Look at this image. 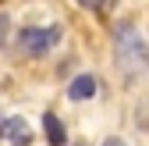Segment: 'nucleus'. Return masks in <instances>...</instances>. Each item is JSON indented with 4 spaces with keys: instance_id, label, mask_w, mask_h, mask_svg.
I'll return each instance as SVG.
<instances>
[{
    "instance_id": "f257e3e1",
    "label": "nucleus",
    "mask_w": 149,
    "mask_h": 146,
    "mask_svg": "<svg viewBox=\"0 0 149 146\" xmlns=\"http://www.w3.org/2000/svg\"><path fill=\"white\" fill-rule=\"evenodd\" d=\"M114 57H117L121 71H128V75H142V71H149V43L142 39L139 29L121 25L117 29V39H114Z\"/></svg>"
},
{
    "instance_id": "f03ea898",
    "label": "nucleus",
    "mask_w": 149,
    "mask_h": 146,
    "mask_svg": "<svg viewBox=\"0 0 149 146\" xmlns=\"http://www.w3.org/2000/svg\"><path fill=\"white\" fill-rule=\"evenodd\" d=\"M57 39H61V25H50V29L43 25V29H22L18 32V43H22L29 53H36V57L46 53V50H53Z\"/></svg>"
},
{
    "instance_id": "7ed1b4c3",
    "label": "nucleus",
    "mask_w": 149,
    "mask_h": 146,
    "mask_svg": "<svg viewBox=\"0 0 149 146\" xmlns=\"http://www.w3.org/2000/svg\"><path fill=\"white\" fill-rule=\"evenodd\" d=\"M4 135H7L14 146H29V142H32V132H29L25 118H7V121H4Z\"/></svg>"
},
{
    "instance_id": "20e7f679",
    "label": "nucleus",
    "mask_w": 149,
    "mask_h": 146,
    "mask_svg": "<svg viewBox=\"0 0 149 146\" xmlns=\"http://www.w3.org/2000/svg\"><path fill=\"white\" fill-rule=\"evenodd\" d=\"M68 96L71 100H92V96H96V79H92V75H78L68 86Z\"/></svg>"
},
{
    "instance_id": "39448f33",
    "label": "nucleus",
    "mask_w": 149,
    "mask_h": 146,
    "mask_svg": "<svg viewBox=\"0 0 149 146\" xmlns=\"http://www.w3.org/2000/svg\"><path fill=\"white\" fill-rule=\"evenodd\" d=\"M43 132H46V142H50V146H64V142H68L64 125H61L57 114H46V118H43Z\"/></svg>"
},
{
    "instance_id": "423d86ee",
    "label": "nucleus",
    "mask_w": 149,
    "mask_h": 146,
    "mask_svg": "<svg viewBox=\"0 0 149 146\" xmlns=\"http://www.w3.org/2000/svg\"><path fill=\"white\" fill-rule=\"evenodd\" d=\"M82 7H89V11H107V4L110 0H78Z\"/></svg>"
},
{
    "instance_id": "0eeeda50",
    "label": "nucleus",
    "mask_w": 149,
    "mask_h": 146,
    "mask_svg": "<svg viewBox=\"0 0 149 146\" xmlns=\"http://www.w3.org/2000/svg\"><path fill=\"white\" fill-rule=\"evenodd\" d=\"M103 146H124V142H121V139H107Z\"/></svg>"
},
{
    "instance_id": "6e6552de",
    "label": "nucleus",
    "mask_w": 149,
    "mask_h": 146,
    "mask_svg": "<svg viewBox=\"0 0 149 146\" xmlns=\"http://www.w3.org/2000/svg\"><path fill=\"white\" fill-rule=\"evenodd\" d=\"M0 132H4V121H0Z\"/></svg>"
}]
</instances>
